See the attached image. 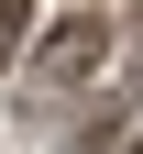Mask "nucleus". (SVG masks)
<instances>
[{"instance_id": "f257e3e1", "label": "nucleus", "mask_w": 143, "mask_h": 154, "mask_svg": "<svg viewBox=\"0 0 143 154\" xmlns=\"http://www.w3.org/2000/svg\"><path fill=\"white\" fill-rule=\"evenodd\" d=\"M99 44H110V33H99V22H66V33H55L44 55H33V88H77V77L99 66Z\"/></svg>"}, {"instance_id": "f03ea898", "label": "nucleus", "mask_w": 143, "mask_h": 154, "mask_svg": "<svg viewBox=\"0 0 143 154\" xmlns=\"http://www.w3.org/2000/svg\"><path fill=\"white\" fill-rule=\"evenodd\" d=\"M22 33H33V0H0V66L22 55Z\"/></svg>"}, {"instance_id": "7ed1b4c3", "label": "nucleus", "mask_w": 143, "mask_h": 154, "mask_svg": "<svg viewBox=\"0 0 143 154\" xmlns=\"http://www.w3.org/2000/svg\"><path fill=\"white\" fill-rule=\"evenodd\" d=\"M132 99H143V77H132Z\"/></svg>"}]
</instances>
